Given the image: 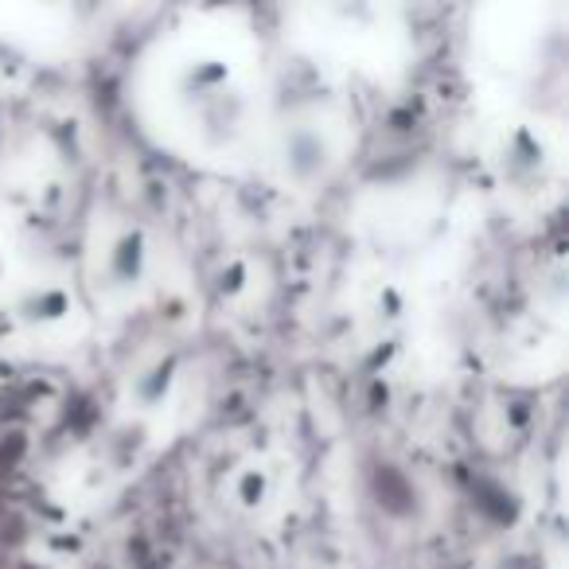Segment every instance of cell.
Masks as SVG:
<instances>
[{
    "label": "cell",
    "mask_w": 569,
    "mask_h": 569,
    "mask_svg": "<svg viewBox=\"0 0 569 569\" xmlns=\"http://www.w3.org/2000/svg\"><path fill=\"white\" fill-rule=\"evenodd\" d=\"M289 168H293L301 180H309L312 172L325 168V144H320L312 133H297L293 144H289Z\"/></svg>",
    "instance_id": "1"
}]
</instances>
